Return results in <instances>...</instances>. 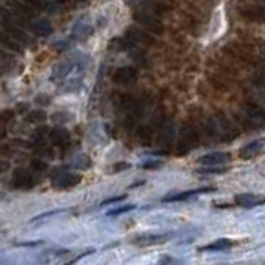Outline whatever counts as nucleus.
Wrapping results in <instances>:
<instances>
[{"instance_id":"obj_17","label":"nucleus","mask_w":265,"mask_h":265,"mask_svg":"<svg viewBox=\"0 0 265 265\" xmlns=\"http://www.w3.org/2000/svg\"><path fill=\"white\" fill-rule=\"evenodd\" d=\"M33 32L40 35V37H47V35L52 33V24L48 22V20H38V22H35L32 25Z\"/></svg>"},{"instance_id":"obj_15","label":"nucleus","mask_w":265,"mask_h":265,"mask_svg":"<svg viewBox=\"0 0 265 265\" xmlns=\"http://www.w3.org/2000/svg\"><path fill=\"white\" fill-rule=\"evenodd\" d=\"M242 15L249 20H255V22H262L263 18V9L260 5H250L249 9L242 10Z\"/></svg>"},{"instance_id":"obj_5","label":"nucleus","mask_w":265,"mask_h":265,"mask_svg":"<svg viewBox=\"0 0 265 265\" xmlns=\"http://www.w3.org/2000/svg\"><path fill=\"white\" fill-rule=\"evenodd\" d=\"M126 41L129 45H152L154 43V37L148 32V30H141V29H135V27H131V29L126 30Z\"/></svg>"},{"instance_id":"obj_30","label":"nucleus","mask_w":265,"mask_h":265,"mask_svg":"<svg viewBox=\"0 0 265 265\" xmlns=\"http://www.w3.org/2000/svg\"><path fill=\"white\" fill-rule=\"evenodd\" d=\"M126 199V196H118V197H109V199H106L103 202L101 206H108V204H113V202H118V201H124Z\"/></svg>"},{"instance_id":"obj_14","label":"nucleus","mask_w":265,"mask_h":265,"mask_svg":"<svg viewBox=\"0 0 265 265\" xmlns=\"http://www.w3.org/2000/svg\"><path fill=\"white\" fill-rule=\"evenodd\" d=\"M92 33H93V27L88 25V24L78 22V24H76V25L73 27V37L78 38V40H85V38H88Z\"/></svg>"},{"instance_id":"obj_23","label":"nucleus","mask_w":265,"mask_h":265,"mask_svg":"<svg viewBox=\"0 0 265 265\" xmlns=\"http://www.w3.org/2000/svg\"><path fill=\"white\" fill-rule=\"evenodd\" d=\"M32 166V169H35L37 172H41V171H47V163L45 161H41V159H33V161L30 163Z\"/></svg>"},{"instance_id":"obj_34","label":"nucleus","mask_w":265,"mask_h":265,"mask_svg":"<svg viewBox=\"0 0 265 265\" xmlns=\"http://www.w3.org/2000/svg\"><path fill=\"white\" fill-rule=\"evenodd\" d=\"M55 2H57V4H65V2H68V0H55Z\"/></svg>"},{"instance_id":"obj_3","label":"nucleus","mask_w":265,"mask_h":265,"mask_svg":"<svg viewBox=\"0 0 265 265\" xmlns=\"http://www.w3.org/2000/svg\"><path fill=\"white\" fill-rule=\"evenodd\" d=\"M55 174V172H53ZM53 186L60 187V189H72V187L78 186L81 183V174L75 172H61L57 171V174L53 176Z\"/></svg>"},{"instance_id":"obj_24","label":"nucleus","mask_w":265,"mask_h":265,"mask_svg":"<svg viewBox=\"0 0 265 265\" xmlns=\"http://www.w3.org/2000/svg\"><path fill=\"white\" fill-rule=\"evenodd\" d=\"M226 172V167H215V166H207L206 169H201L199 174H222Z\"/></svg>"},{"instance_id":"obj_26","label":"nucleus","mask_w":265,"mask_h":265,"mask_svg":"<svg viewBox=\"0 0 265 265\" xmlns=\"http://www.w3.org/2000/svg\"><path fill=\"white\" fill-rule=\"evenodd\" d=\"M132 209H135V206H132V204H128V206L118 207V209H115V211H111V212H108V215H111V217H113V215H120V214H123V212H128V211H132Z\"/></svg>"},{"instance_id":"obj_21","label":"nucleus","mask_w":265,"mask_h":265,"mask_svg":"<svg viewBox=\"0 0 265 265\" xmlns=\"http://www.w3.org/2000/svg\"><path fill=\"white\" fill-rule=\"evenodd\" d=\"M73 166L78 167V169H81V171H85V169H88L90 166H92V159H90L88 156H78L75 159Z\"/></svg>"},{"instance_id":"obj_8","label":"nucleus","mask_w":265,"mask_h":265,"mask_svg":"<svg viewBox=\"0 0 265 265\" xmlns=\"http://www.w3.org/2000/svg\"><path fill=\"white\" fill-rule=\"evenodd\" d=\"M229 161H231V154L229 152H211V154H206L199 159V163L204 166H219Z\"/></svg>"},{"instance_id":"obj_27","label":"nucleus","mask_w":265,"mask_h":265,"mask_svg":"<svg viewBox=\"0 0 265 265\" xmlns=\"http://www.w3.org/2000/svg\"><path fill=\"white\" fill-rule=\"evenodd\" d=\"M50 129L48 128H40V129H37L33 132V138L37 139V141H43V138H45V132H48Z\"/></svg>"},{"instance_id":"obj_33","label":"nucleus","mask_w":265,"mask_h":265,"mask_svg":"<svg viewBox=\"0 0 265 265\" xmlns=\"http://www.w3.org/2000/svg\"><path fill=\"white\" fill-rule=\"evenodd\" d=\"M215 207H231V204H214Z\"/></svg>"},{"instance_id":"obj_22","label":"nucleus","mask_w":265,"mask_h":265,"mask_svg":"<svg viewBox=\"0 0 265 265\" xmlns=\"http://www.w3.org/2000/svg\"><path fill=\"white\" fill-rule=\"evenodd\" d=\"M25 5L32 10H41V9H45L47 7V2L45 0H27Z\"/></svg>"},{"instance_id":"obj_12","label":"nucleus","mask_w":265,"mask_h":265,"mask_svg":"<svg viewBox=\"0 0 265 265\" xmlns=\"http://www.w3.org/2000/svg\"><path fill=\"white\" fill-rule=\"evenodd\" d=\"M48 132H50V139H52V143L55 146H67L68 141H70L68 131L61 129V128H55L52 131H48Z\"/></svg>"},{"instance_id":"obj_20","label":"nucleus","mask_w":265,"mask_h":265,"mask_svg":"<svg viewBox=\"0 0 265 265\" xmlns=\"http://www.w3.org/2000/svg\"><path fill=\"white\" fill-rule=\"evenodd\" d=\"M27 120H29V123H41L47 120V115L45 111L41 109H33L29 113V116H27Z\"/></svg>"},{"instance_id":"obj_2","label":"nucleus","mask_w":265,"mask_h":265,"mask_svg":"<svg viewBox=\"0 0 265 265\" xmlns=\"http://www.w3.org/2000/svg\"><path fill=\"white\" fill-rule=\"evenodd\" d=\"M197 139H199V135L194 126L191 124H186L181 131V138H179V143H178V149H176V154L183 156L186 152H189L194 146L197 144Z\"/></svg>"},{"instance_id":"obj_13","label":"nucleus","mask_w":265,"mask_h":265,"mask_svg":"<svg viewBox=\"0 0 265 265\" xmlns=\"http://www.w3.org/2000/svg\"><path fill=\"white\" fill-rule=\"evenodd\" d=\"M174 124L172 123H166L163 129H161V135H159V146H171L172 139H174Z\"/></svg>"},{"instance_id":"obj_4","label":"nucleus","mask_w":265,"mask_h":265,"mask_svg":"<svg viewBox=\"0 0 265 265\" xmlns=\"http://www.w3.org/2000/svg\"><path fill=\"white\" fill-rule=\"evenodd\" d=\"M35 184H37V179H35V176L30 171L17 169L13 172L12 187H15V189H32Z\"/></svg>"},{"instance_id":"obj_28","label":"nucleus","mask_w":265,"mask_h":265,"mask_svg":"<svg viewBox=\"0 0 265 265\" xmlns=\"http://www.w3.org/2000/svg\"><path fill=\"white\" fill-rule=\"evenodd\" d=\"M163 163L161 161H148V163H143L141 167L143 169H158L159 166H161Z\"/></svg>"},{"instance_id":"obj_1","label":"nucleus","mask_w":265,"mask_h":265,"mask_svg":"<svg viewBox=\"0 0 265 265\" xmlns=\"http://www.w3.org/2000/svg\"><path fill=\"white\" fill-rule=\"evenodd\" d=\"M132 17H135L136 22L141 24L148 32H154V33H161L163 32V24H161V20H159V17L156 15L154 12L144 9V7L138 9Z\"/></svg>"},{"instance_id":"obj_18","label":"nucleus","mask_w":265,"mask_h":265,"mask_svg":"<svg viewBox=\"0 0 265 265\" xmlns=\"http://www.w3.org/2000/svg\"><path fill=\"white\" fill-rule=\"evenodd\" d=\"M232 246H234V242L227 240V239H219V240H215L214 244H209V246L202 247L201 250H227L229 247H232Z\"/></svg>"},{"instance_id":"obj_25","label":"nucleus","mask_w":265,"mask_h":265,"mask_svg":"<svg viewBox=\"0 0 265 265\" xmlns=\"http://www.w3.org/2000/svg\"><path fill=\"white\" fill-rule=\"evenodd\" d=\"M13 116H15V111H12V109H5L0 113V123H9L13 120Z\"/></svg>"},{"instance_id":"obj_11","label":"nucleus","mask_w":265,"mask_h":265,"mask_svg":"<svg viewBox=\"0 0 265 265\" xmlns=\"http://www.w3.org/2000/svg\"><path fill=\"white\" fill-rule=\"evenodd\" d=\"M172 237V234H163V235H146V237H143L144 240H141V239H138V240H135V244L136 246H158V244H164L167 239H171Z\"/></svg>"},{"instance_id":"obj_10","label":"nucleus","mask_w":265,"mask_h":265,"mask_svg":"<svg viewBox=\"0 0 265 265\" xmlns=\"http://www.w3.org/2000/svg\"><path fill=\"white\" fill-rule=\"evenodd\" d=\"M237 204L246 207V209H250V207H255V206H260L263 199L260 196H254V194H240V196L235 197Z\"/></svg>"},{"instance_id":"obj_9","label":"nucleus","mask_w":265,"mask_h":265,"mask_svg":"<svg viewBox=\"0 0 265 265\" xmlns=\"http://www.w3.org/2000/svg\"><path fill=\"white\" fill-rule=\"evenodd\" d=\"M262 146H263L262 139H257V141H252V143L246 144L240 149V158H244V159H252L255 156L262 154V149H263Z\"/></svg>"},{"instance_id":"obj_19","label":"nucleus","mask_w":265,"mask_h":265,"mask_svg":"<svg viewBox=\"0 0 265 265\" xmlns=\"http://www.w3.org/2000/svg\"><path fill=\"white\" fill-rule=\"evenodd\" d=\"M151 136H152V126H143L141 129L138 131V138L143 144H149Z\"/></svg>"},{"instance_id":"obj_29","label":"nucleus","mask_w":265,"mask_h":265,"mask_svg":"<svg viewBox=\"0 0 265 265\" xmlns=\"http://www.w3.org/2000/svg\"><path fill=\"white\" fill-rule=\"evenodd\" d=\"M124 169H129V164H128V163H116L115 167H113L115 172H118V171H124Z\"/></svg>"},{"instance_id":"obj_16","label":"nucleus","mask_w":265,"mask_h":265,"mask_svg":"<svg viewBox=\"0 0 265 265\" xmlns=\"http://www.w3.org/2000/svg\"><path fill=\"white\" fill-rule=\"evenodd\" d=\"M75 67V61H65V63H61L58 65L57 68L53 70V73H52V80H61V78H65V76L72 72Z\"/></svg>"},{"instance_id":"obj_32","label":"nucleus","mask_w":265,"mask_h":265,"mask_svg":"<svg viewBox=\"0 0 265 265\" xmlns=\"http://www.w3.org/2000/svg\"><path fill=\"white\" fill-rule=\"evenodd\" d=\"M159 262H161V263H166V262H174V260H172V259H167V257H166V259H161Z\"/></svg>"},{"instance_id":"obj_31","label":"nucleus","mask_w":265,"mask_h":265,"mask_svg":"<svg viewBox=\"0 0 265 265\" xmlns=\"http://www.w3.org/2000/svg\"><path fill=\"white\" fill-rule=\"evenodd\" d=\"M48 101H50V100L45 98V96H38V98H37V103H38V104H47Z\"/></svg>"},{"instance_id":"obj_6","label":"nucleus","mask_w":265,"mask_h":265,"mask_svg":"<svg viewBox=\"0 0 265 265\" xmlns=\"http://www.w3.org/2000/svg\"><path fill=\"white\" fill-rule=\"evenodd\" d=\"M136 78H138V72H136V68H132V67L118 68L113 75V80L118 83V85H131V83L136 81Z\"/></svg>"},{"instance_id":"obj_7","label":"nucleus","mask_w":265,"mask_h":265,"mask_svg":"<svg viewBox=\"0 0 265 265\" xmlns=\"http://www.w3.org/2000/svg\"><path fill=\"white\" fill-rule=\"evenodd\" d=\"M215 191V187H202V189H194V191H186V192H179V194H169L166 196L163 201L164 202H181L186 199H191L192 196H197V194H207Z\"/></svg>"}]
</instances>
